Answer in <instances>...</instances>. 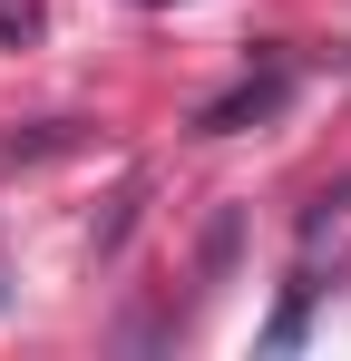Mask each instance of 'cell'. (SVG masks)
Returning a JSON list of instances; mask_svg holds the SVG:
<instances>
[]
</instances>
